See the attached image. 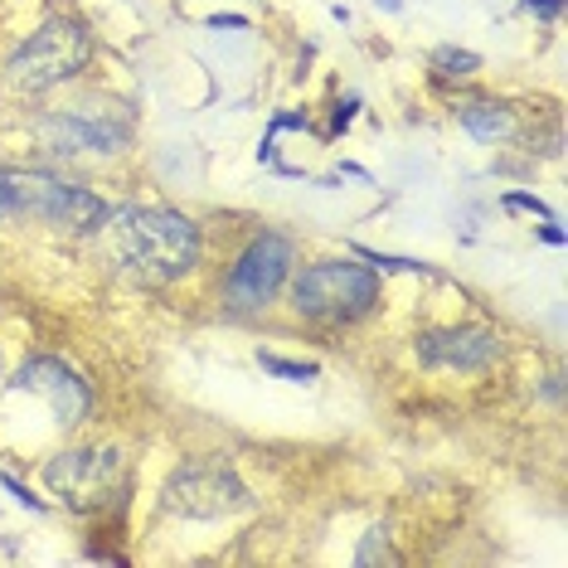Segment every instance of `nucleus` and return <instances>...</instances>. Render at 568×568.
Returning a JSON list of instances; mask_svg holds the SVG:
<instances>
[{"mask_svg":"<svg viewBox=\"0 0 568 568\" xmlns=\"http://www.w3.org/2000/svg\"><path fill=\"white\" fill-rule=\"evenodd\" d=\"M118 253L146 282H175L200 263V229L175 210L118 214Z\"/></svg>","mask_w":568,"mask_h":568,"instance_id":"1","label":"nucleus"},{"mask_svg":"<svg viewBox=\"0 0 568 568\" xmlns=\"http://www.w3.org/2000/svg\"><path fill=\"white\" fill-rule=\"evenodd\" d=\"M0 219H40V224L69 229V234H93L108 224V204L54 175L0 171Z\"/></svg>","mask_w":568,"mask_h":568,"instance_id":"2","label":"nucleus"},{"mask_svg":"<svg viewBox=\"0 0 568 568\" xmlns=\"http://www.w3.org/2000/svg\"><path fill=\"white\" fill-rule=\"evenodd\" d=\"M379 302V277L359 263H316L292 282V306L312 321H355Z\"/></svg>","mask_w":568,"mask_h":568,"instance_id":"3","label":"nucleus"},{"mask_svg":"<svg viewBox=\"0 0 568 568\" xmlns=\"http://www.w3.org/2000/svg\"><path fill=\"white\" fill-rule=\"evenodd\" d=\"M83 63H88L83 24L59 16V20L40 24V30L16 49V59H10V83H16L20 93H44V88L73 79Z\"/></svg>","mask_w":568,"mask_h":568,"instance_id":"4","label":"nucleus"},{"mask_svg":"<svg viewBox=\"0 0 568 568\" xmlns=\"http://www.w3.org/2000/svg\"><path fill=\"white\" fill-rule=\"evenodd\" d=\"M44 481L59 500H69L73 510H102V506H112V500H122L126 462H122V452L73 447V452H59V457L49 462Z\"/></svg>","mask_w":568,"mask_h":568,"instance_id":"5","label":"nucleus"},{"mask_svg":"<svg viewBox=\"0 0 568 568\" xmlns=\"http://www.w3.org/2000/svg\"><path fill=\"white\" fill-rule=\"evenodd\" d=\"M253 496L248 486L239 481L229 467H180L165 486V510L175 515H190V520H219V515H234V510H248Z\"/></svg>","mask_w":568,"mask_h":568,"instance_id":"6","label":"nucleus"},{"mask_svg":"<svg viewBox=\"0 0 568 568\" xmlns=\"http://www.w3.org/2000/svg\"><path fill=\"white\" fill-rule=\"evenodd\" d=\"M292 273V243L282 234H263L253 239L243 257L234 263V273H229V302L239 306V312H257V306H267L277 296V287L287 282Z\"/></svg>","mask_w":568,"mask_h":568,"instance_id":"7","label":"nucleus"},{"mask_svg":"<svg viewBox=\"0 0 568 568\" xmlns=\"http://www.w3.org/2000/svg\"><path fill=\"white\" fill-rule=\"evenodd\" d=\"M16 389L40 394L44 404L54 408L59 423H83L88 408H93V394H88V384L69 365H59V359H30V365L20 369Z\"/></svg>","mask_w":568,"mask_h":568,"instance_id":"8","label":"nucleus"},{"mask_svg":"<svg viewBox=\"0 0 568 568\" xmlns=\"http://www.w3.org/2000/svg\"><path fill=\"white\" fill-rule=\"evenodd\" d=\"M418 355L443 369H486L500 359V335L481 331V326L428 331V335H418Z\"/></svg>","mask_w":568,"mask_h":568,"instance_id":"9","label":"nucleus"},{"mask_svg":"<svg viewBox=\"0 0 568 568\" xmlns=\"http://www.w3.org/2000/svg\"><path fill=\"white\" fill-rule=\"evenodd\" d=\"M44 141L59 156H83V151L108 156V151H118L126 141V126H112L108 118H98V112H63V118L44 122Z\"/></svg>","mask_w":568,"mask_h":568,"instance_id":"10","label":"nucleus"},{"mask_svg":"<svg viewBox=\"0 0 568 568\" xmlns=\"http://www.w3.org/2000/svg\"><path fill=\"white\" fill-rule=\"evenodd\" d=\"M462 126L476 136V141H500L515 132V118L510 108H500V102H471L467 112H462Z\"/></svg>","mask_w":568,"mask_h":568,"instance_id":"11","label":"nucleus"},{"mask_svg":"<svg viewBox=\"0 0 568 568\" xmlns=\"http://www.w3.org/2000/svg\"><path fill=\"white\" fill-rule=\"evenodd\" d=\"M433 63H437V69L447 73V79H467V73H476V69H481V59H476V54H467V49H437V54H433Z\"/></svg>","mask_w":568,"mask_h":568,"instance_id":"12","label":"nucleus"},{"mask_svg":"<svg viewBox=\"0 0 568 568\" xmlns=\"http://www.w3.org/2000/svg\"><path fill=\"white\" fill-rule=\"evenodd\" d=\"M257 359H263L267 374H282V379H292V384L316 379V365H302V359H282V355H257Z\"/></svg>","mask_w":568,"mask_h":568,"instance_id":"13","label":"nucleus"},{"mask_svg":"<svg viewBox=\"0 0 568 568\" xmlns=\"http://www.w3.org/2000/svg\"><path fill=\"white\" fill-rule=\"evenodd\" d=\"M506 210H525V214H535V219H545V224H554V210L545 200H535V195H520V190H510L506 195Z\"/></svg>","mask_w":568,"mask_h":568,"instance_id":"14","label":"nucleus"},{"mask_svg":"<svg viewBox=\"0 0 568 568\" xmlns=\"http://www.w3.org/2000/svg\"><path fill=\"white\" fill-rule=\"evenodd\" d=\"M374 559H394L389 545H384V529H369V539H365V545H359V554H355V564H374Z\"/></svg>","mask_w":568,"mask_h":568,"instance_id":"15","label":"nucleus"},{"mask_svg":"<svg viewBox=\"0 0 568 568\" xmlns=\"http://www.w3.org/2000/svg\"><path fill=\"white\" fill-rule=\"evenodd\" d=\"M525 6H529V10H535V16H545V20H554V16H559V10H564V0H525Z\"/></svg>","mask_w":568,"mask_h":568,"instance_id":"16","label":"nucleus"},{"mask_svg":"<svg viewBox=\"0 0 568 568\" xmlns=\"http://www.w3.org/2000/svg\"><path fill=\"white\" fill-rule=\"evenodd\" d=\"M6 486H10V490H16V500H20V506H30V510H44V506H40V500H34V496H30V490H24L20 481H10V476H6Z\"/></svg>","mask_w":568,"mask_h":568,"instance_id":"17","label":"nucleus"},{"mask_svg":"<svg viewBox=\"0 0 568 568\" xmlns=\"http://www.w3.org/2000/svg\"><path fill=\"white\" fill-rule=\"evenodd\" d=\"M539 239H545V243H564V229H554V224H545V229H539Z\"/></svg>","mask_w":568,"mask_h":568,"instance_id":"18","label":"nucleus"}]
</instances>
